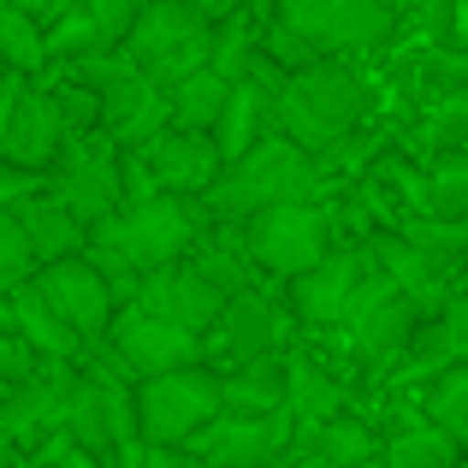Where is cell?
Masks as SVG:
<instances>
[{"label":"cell","mask_w":468,"mask_h":468,"mask_svg":"<svg viewBox=\"0 0 468 468\" xmlns=\"http://www.w3.org/2000/svg\"><path fill=\"white\" fill-rule=\"evenodd\" d=\"M273 113H279V137L297 143L303 154H320V149L344 143L356 125H362L367 90H362V78H356L350 66L314 59V66L291 71V78L279 83V107Z\"/></svg>","instance_id":"obj_1"},{"label":"cell","mask_w":468,"mask_h":468,"mask_svg":"<svg viewBox=\"0 0 468 468\" xmlns=\"http://www.w3.org/2000/svg\"><path fill=\"white\" fill-rule=\"evenodd\" d=\"M314 190H320L314 160L285 137H261L250 154H238L214 178L207 202L219 214H267V207H285V202H314Z\"/></svg>","instance_id":"obj_2"},{"label":"cell","mask_w":468,"mask_h":468,"mask_svg":"<svg viewBox=\"0 0 468 468\" xmlns=\"http://www.w3.org/2000/svg\"><path fill=\"white\" fill-rule=\"evenodd\" d=\"M125 42H131V54H137L143 78L178 90L190 71L207 66V54H214V24L196 6H184V0H149Z\"/></svg>","instance_id":"obj_3"},{"label":"cell","mask_w":468,"mask_h":468,"mask_svg":"<svg viewBox=\"0 0 468 468\" xmlns=\"http://www.w3.org/2000/svg\"><path fill=\"white\" fill-rule=\"evenodd\" d=\"M226 410V391H219V374H207L202 362L196 367H172V374H154L143 379L137 391V433L149 445H190L214 415Z\"/></svg>","instance_id":"obj_4"},{"label":"cell","mask_w":468,"mask_h":468,"mask_svg":"<svg viewBox=\"0 0 468 468\" xmlns=\"http://www.w3.org/2000/svg\"><path fill=\"white\" fill-rule=\"evenodd\" d=\"M95 231H101V243L119 255V261L160 273V267H172L184 250H190L196 214L178 202V196H137L125 214H113L107 226H95Z\"/></svg>","instance_id":"obj_5"},{"label":"cell","mask_w":468,"mask_h":468,"mask_svg":"<svg viewBox=\"0 0 468 468\" xmlns=\"http://www.w3.org/2000/svg\"><path fill=\"white\" fill-rule=\"evenodd\" d=\"M279 24L326 54V48H379L398 24V0H279Z\"/></svg>","instance_id":"obj_6"},{"label":"cell","mask_w":468,"mask_h":468,"mask_svg":"<svg viewBox=\"0 0 468 468\" xmlns=\"http://www.w3.org/2000/svg\"><path fill=\"white\" fill-rule=\"evenodd\" d=\"M243 243H250L255 267L303 279L309 267H320L332 255V219L314 202H285V207H267V214H250Z\"/></svg>","instance_id":"obj_7"},{"label":"cell","mask_w":468,"mask_h":468,"mask_svg":"<svg viewBox=\"0 0 468 468\" xmlns=\"http://www.w3.org/2000/svg\"><path fill=\"white\" fill-rule=\"evenodd\" d=\"M36 291H42V303L59 314V326H66L71 338H95V332L113 326V285H107V273L95 261H83V255L48 261L42 273H36Z\"/></svg>","instance_id":"obj_8"},{"label":"cell","mask_w":468,"mask_h":468,"mask_svg":"<svg viewBox=\"0 0 468 468\" xmlns=\"http://www.w3.org/2000/svg\"><path fill=\"white\" fill-rule=\"evenodd\" d=\"M196 457L207 468H273L279 451L291 445V415H238V410H219L202 433L190 439Z\"/></svg>","instance_id":"obj_9"},{"label":"cell","mask_w":468,"mask_h":468,"mask_svg":"<svg viewBox=\"0 0 468 468\" xmlns=\"http://www.w3.org/2000/svg\"><path fill=\"white\" fill-rule=\"evenodd\" d=\"M379 279L374 255H356V250H332L320 267H309L303 279H291V303L309 326H332V320H350L362 291Z\"/></svg>","instance_id":"obj_10"},{"label":"cell","mask_w":468,"mask_h":468,"mask_svg":"<svg viewBox=\"0 0 468 468\" xmlns=\"http://www.w3.org/2000/svg\"><path fill=\"white\" fill-rule=\"evenodd\" d=\"M143 314L166 320V326L178 332H207L219 314H226V291L214 285V279L202 273V267H160V273H149V285H143Z\"/></svg>","instance_id":"obj_11"},{"label":"cell","mask_w":468,"mask_h":468,"mask_svg":"<svg viewBox=\"0 0 468 468\" xmlns=\"http://www.w3.org/2000/svg\"><path fill=\"white\" fill-rule=\"evenodd\" d=\"M113 350L125 367H137V374H172V367H196V356H202V338H190V332L166 326V320L131 309V314H113Z\"/></svg>","instance_id":"obj_12"},{"label":"cell","mask_w":468,"mask_h":468,"mask_svg":"<svg viewBox=\"0 0 468 468\" xmlns=\"http://www.w3.org/2000/svg\"><path fill=\"white\" fill-rule=\"evenodd\" d=\"M59 143H66V113H59V101L42 95V90H18L6 125H0V160H12L18 172H36L59 154Z\"/></svg>","instance_id":"obj_13"},{"label":"cell","mask_w":468,"mask_h":468,"mask_svg":"<svg viewBox=\"0 0 468 468\" xmlns=\"http://www.w3.org/2000/svg\"><path fill=\"white\" fill-rule=\"evenodd\" d=\"M219 149H214V137L207 131H154V143H149V172H154V184L160 190H214V178H219Z\"/></svg>","instance_id":"obj_14"},{"label":"cell","mask_w":468,"mask_h":468,"mask_svg":"<svg viewBox=\"0 0 468 468\" xmlns=\"http://www.w3.org/2000/svg\"><path fill=\"white\" fill-rule=\"evenodd\" d=\"M350 326H356V350H362V356H391V350H398V344L415 332V303L403 297V291H391L386 273H379L374 285L362 291Z\"/></svg>","instance_id":"obj_15"},{"label":"cell","mask_w":468,"mask_h":468,"mask_svg":"<svg viewBox=\"0 0 468 468\" xmlns=\"http://www.w3.org/2000/svg\"><path fill=\"white\" fill-rule=\"evenodd\" d=\"M166 95H154V83L143 78V71H119V78L101 83V95H95V119H101L113 137H149L160 125V113H166Z\"/></svg>","instance_id":"obj_16"},{"label":"cell","mask_w":468,"mask_h":468,"mask_svg":"<svg viewBox=\"0 0 468 468\" xmlns=\"http://www.w3.org/2000/svg\"><path fill=\"white\" fill-rule=\"evenodd\" d=\"M214 332H219V350L226 356L261 362L279 338V314H273V303H261V297H226V314L214 320Z\"/></svg>","instance_id":"obj_17"},{"label":"cell","mask_w":468,"mask_h":468,"mask_svg":"<svg viewBox=\"0 0 468 468\" xmlns=\"http://www.w3.org/2000/svg\"><path fill=\"white\" fill-rule=\"evenodd\" d=\"M267 119H273V101H267L255 83H231L226 113H219V125H214V131H207V137H214V149H219V160L231 166L238 154H250L255 143H261Z\"/></svg>","instance_id":"obj_18"},{"label":"cell","mask_w":468,"mask_h":468,"mask_svg":"<svg viewBox=\"0 0 468 468\" xmlns=\"http://www.w3.org/2000/svg\"><path fill=\"white\" fill-rule=\"evenodd\" d=\"M12 332H18L30 350H42V356H71V350H78V338H71V332L59 326V314L42 303L36 279L12 291Z\"/></svg>","instance_id":"obj_19"},{"label":"cell","mask_w":468,"mask_h":468,"mask_svg":"<svg viewBox=\"0 0 468 468\" xmlns=\"http://www.w3.org/2000/svg\"><path fill=\"white\" fill-rule=\"evenodd\" d=\"M226 95L231 83L219 78V71H190V78L172 90V119H178V131H214L219 113H226Z\"/></svg>","instance_id":"obj_20"},{"label":"cell","mask_w":468,"mask_h":468,"mask_svg":"<svg viewBox=\"0 0 468 468\" xmlns=\"http://www.w3.org/2000/svg\"><path fill=\"white\" fill-rule=\"evenodd\" d=\"M24 238H30V250H36V261H66V255H78V243H83V226L66 214V207H48V202H36V207H24Z\"/></svg>","instance_id":"obj_21"},{"label":"cell","mask_w":468,"mask_h":468,"mask_svg":"<svg viewBox=\"0 0 468 468\" xmlns=\"http://www.w3.org/2000/svg\"><path fill=\"white\" fill-rule=\"evenodd\" d=\"M219 391H226V410H238V415H279L285 410V379L267 362H243V374L219 379Z\"/></svg>","instance_id":"obj_22"},{"label":"cell","mask_w":468,"mask_h":468,"mask_svg":"<svg viewBox=\"0 0 468 468\" xmlns=\"http://www.w3.org/2000/svg\"><path fill=\"white\" fill-rule=\"evenodd\" d=\"M113 202H119V190H113V172L107 166H78L66 178V214L78 219V226H107L113 219Z\"/></svg>","instance_id":"obj_23"},{"label":"cell","mask_w":468,"mask_h":468,"mask_svg":"<svg viewBox=\"0 0 468 468\" xmlns=\"http://www.w3.org/2000/svg\"><path fill=\"white\" fill-rule=\"evenodd\" d=\"M386 468H457V439H445L433 421L403 427L386 445Z\"/></svg>","instance_id":"obj_24"},{"label":"cell","mask_w":468,"mask_h":468,"mask_svg":"<svg viewBox=\"0 0 468 468\" xmlns=\"http://www.w3.org/2000/svg\"><path fill=\"white\" fill-rule=\"evenodd\" d=\"M427 421H433L445 439L468 445V367L451 362L445 374L433 379V391H427Z\"/></svg>","instance_id":"obj_25"},{"label":"cell","mask_w":468,"mask_h":468,"mask_svg":"<svg viewBox=\"0 0 468 468\" xmlns=\"http://www.w3.org/2000/svg\"><path fill=\"white\" fill-rule=\"evenodd\" d=\"M0 59H6L12 71H36V66L48 59V36H42V24H36L30 12L6 6V0H0Z\"/></svg>","instance_id":"obj_26"},{"label":"cell","mask_w":468,"mask_h":468,"mask_svg":"<svg viewBox=\"0 0 468 468\" xmlns=\"http://www.w3.org/2000/svg\"><path fill=\"white\" fill-rule=\"evenodd\" d=\"M314 457L326 463V468H356V463L374 457V433H367L362 421H350V415H332V421L320 427Z\"/></svg>","instance_id":"obj_27"},{"label":"cell","mask_w":468,"mask_h":468,"mask_svg":"<svg viewBox=\"0 0 468 468\" xmlns=\"http://www.w3.org/2000/svg\"><path fill=\"white\" fill-rule=\"evenodd\" d=\"M36 273V250L24 238V219L12 207H0V297H12L18 285H30Z\"/></svg>","instance_id":"obj_28"},{"label":"cell","mask_w":468,"mask_h":468,"mask_svg":"<svg viewBox=\"0 0 468 468\" xmlns=\"http://www.w3.org/2000/svg\"><path fill=\"white\" fill-rule=\"evenodd\" d=\"M143 6L149 0H83V18H90V30H95V42H125L131 36V24L143 18Z\"/></svg>","instance_id":"obj_29"},{"label":"cell","mask_w":468,"mask_h":468,"mask_svg":"<svg viewBox=\"0 0 468 468\" xmlns=\"http://www.w3.org/2000/svg\"><path fill=\"white\" fill-rule=\"evenodd\" d=\"M285 391H297V410H285L291 421L303 415L309 427H326L332 415H338V391H332V386H320L309 367H291V386H285Z\"/></svg>","instance_id":"obj_30"},{"label":"cell","mask_w":468,"mask_h":468,"mask_svg":"<svg viewBox=\"0 0 468 468\" xmlns=\"http://www.w3.org/2000/svg\"><path fill=\"white\" fill-rule=\"evenodd\" d=\"M78 48H95V30L83 12H66V24L48 36V54H78Z\"/></svg>","instance_id":"obj_31"},{"label":"cell","mask_w":468,"mask_h":468,"mask_svg":"<svg viewBox=\"0 0 468 468\" xmlns=\"http://www.w3.org/2000/svg\"><path fill=\"white\" fill-rule=\"evenodd\" d=\"M445 350L457 356V367H468V297L451 303V314H445Z\"/></svg>","instance_id":"obj_32"},{"label":"cell","mask_w":468,"mask_h":468,"mask_svg":"<svg viewBox=\"0 0 468 468\" xmlns=\"http://www.w3.org/2000/svg\"><path fill=\"white\" fill-rule=\"evenodd\" d=\"M0 374H6V379L30 374V344H24V338H0Z\"/></svg>","instance_id":"obj_33"},{"label":"cell","mask_w":468,"mask_h":468,"mask_svg":"<svg viewBox=\"0 0 468 468\" xmlns=\"http://www.w3.org/2000/svg\"><path fill=\"white\" fill-rule=\"evenodd\" d=\"M143 468H184V457H178V451H166V445H149Z\"/></svg>","instance_id":"obj_34"},{"label":"cell","mask_w":468,"mask_h":468,"mask_svg":"<svg viewBox=\"0 0 468 468\" xmlns=\"http://www.w3.org/2000/svg\"><path fill=\"white\" fill-rule=\"evenodd\" d=\"M184 6H196L207 18V12H226V6H238V0H184Z\"/></svg>","instance_id":"obj_35"},{"label":"cell","mask_w":468,"mask_h":468,"mask_svg":"<svg viewBox=\"0 0 468 468\" xmlns=\"http://www.w3.org/2000/svg\"><path fill=\"white\" fill-rule=\"evenodd\" d=\"M6 6H18V12H30V18H42V12L54 6V0H6Z\"/></svg>","instance_id":"obj_36"},{"label":"cell","mask_w":468,"mask_h":468,"mask_svg":"<svg viewBox=\"0 0 468 468\" xmlns=\"http://www.w3.org/2000/svg\"><path fill=\"white\" fill-rule=\"evenodd\" d=\"M356 468H386V463H374V457H367V463H356Z\"/></svg>","instance_id":"obj_37"}]
</instances>
